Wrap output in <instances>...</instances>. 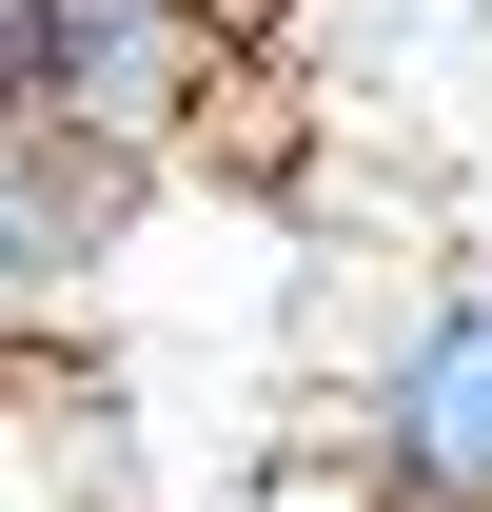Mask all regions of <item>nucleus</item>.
I'll return each instance as SVG.
<instances>
[{"mask_svg":"<svg viewBox=\"0 0 492 512\" xmlns=\"http://www.w3.org/2000/svg\"><path fill=\"white\" fill-rule=\"evenodd\" d=\"M217 60H237V0H40V119L138 178L217 119Z\"/></svg>","mask_w":492,"mask_h":512,"instance_id":"f257e3e1","label":"nucleus"},{"mask_svg":"<svg viewBox=\"0 0 492 512\" xmlns=\"http://www.w3.org/2000/svg\"><path fill=\"white\" fill-rule=\"evenodd\" d=\"M355 493L374 512H492V276L414 296L355 394Z\"/></svg>","mask_w":492,"mask_h":512,"instance_id":"f03ea898","label":"nucleus"},{"mask_svg":"<svg viewBox=\"0 0 492 512\" xmlns=\"http://www.w3.org/2000/svg\"><path fill=\"white\" fill-rule=\"evenodd\" d=\"M119 217H138V158H99L60 119H0V355H40V316H79Z\"/></svg>","mask_w":492,"mask_h":512,"instance_id":"7ed1b4c3","label":"nucleus"},{"mask_svg":"<svg viewBox=\"0 0 492 512\" xmlns=\"http://www.w3.org/2000/svg\"><path fill=\"white\" fill-rule=\"evenodd\" d=\"M0 119H40V0H0Z\"/></svg>","mask_w":492,"mask_h":512,"instance_id":"20e7f679","label":"nucleus"}]
</instances>
